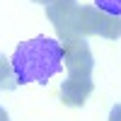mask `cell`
<instances>
[{
    "label": "cell",
    "instance_id": "cell-7",
    "mask_svg": "<svg viewBox=\"0 0 121 121\" xmlns=\"http://www.w3.org/2000/svg\"><path fill=\"white\" fill-rule=\"evenodd\" d=\"M95 7H99L107 15L121 17V0H95Z\"/></svg>",
    "mask_w": 121,
    "mask_h": 121
},
{
    "label": "cell",
    "instance_id": "cell-1",
    "mask_svg": "<svg viewBox=\"0 0 121 121\" xmlns=\"http://www.w3.org/2000/svg\"><path fill=\"white\" fill-rule=\"evenodd\" d=\"M12 70L17 78V85H27V82H41L46 85L53 75H58L63 70L65 60H63V46L58 39H48V36H34L29 41H22L12 58Z\"/></svg>",
    "mask_w": 121,
    "mask_h": 121
},
{
    "label": "cell",
    "instance_id": "cell-8",
    "mask_svg": "<svg viewBox=\"0 0 121 121\" xmlns=\"http://www.w3.org/2000/svg\"><path fill=\"white\" fill-rule=\"evenodd\" d=\"M109 121H121V104H114L109 112Z\"/></svg>",
    "mask_w": 121,
    "mask_h": 121
},
{
    "label": "cell",
    "instance_id": "cell-6",
    "mask_svg": "<svg viewBox=\"0 0 121 121\" xmlns=\"http://www.w3.org/2000/svg\"><path fill=\"white\" fill-rule=\"evenodd\" d=\"M0 87L3 90H15L17 87V78H15L12 63L5 56H0Z\"/></svg>",
    "mask_w": 121,
    "mask_h": 121
},
{
    "label": "cell",
    "instance_id": "cell-10",
    "mask_svg": "<svg viewBox=\"0 0 121 121\" xmlns=\"http://www.w3.org/2000/svg\"><path fill=\"white\" fill-rule=\"evenodd\" d=\"M34 3H41V5H48V3H51V0H34Z\"/></svg>",
    "mask_w": 121,
    "mask_h": 121
},
{
    "label": "cell",
    "instance_id": "cell-5",
    "mask_svg": "<svg viewBox=\"0 0 121 121\" xmlns=\"http://www.w3.org/2000/svg\"><path fill=\"white\" fill-rule=\"evenodd\" d=\"M92 78H68L60 85V99L68 107H82L92 95Z\"/></svg>",
    "mask_w": 121,
    "mask_h": 121
},
{
    "label": "cell",
    "instance_id": "cell-9",
    "mask_svg": "<svg viewBox=\"0 0 121 121\" xmlns=\"http://www.w3.org/2000/svg\"><path fill=\"white\" fill-rule=\"evenodd\" d=\"M0 121H10V116L5 114V109H3V107H0Z\"/></svg>",
    "mask_w": 121,
    "mask_h": 121
},
{
    "label": "cell",
    "instance_id": "cell-4",
    "mask_svg": "<svg viewBox=\"0 0 121 121\" xmlns=\"http://www.w3.org/2000/svg\"><path fill=\"white\" fill-rule=\"evenodd\" d=\"M63 60L68 68V78H92L95 58L85 39H73V41H63Z\"/></svg>",
    "mask_w": 121,
    "mask_h": 121
},
{
    "label": "cell",
    "instance_id": "cell-3",
    "mask_svg": "<svg viewBox=\"0 0 121 121\" xmlns=\"http://www.w3.org/2000/svg\"><path fill=\"white\" fill-rule=\"evenodd\" d=\"M78 12H80V5L75 0H51V3L46 5V15L51 19V24H53L60 41H73V39H78V34H75Z\"/></svg>",
    "mask_w": 121,
    "mask_h": 121
},
{
    "label": "cell",
    "instance_id": "cell-2",
    "mask_svg": "<svg viewBox=\"0 0 121 121\" xmlns=\"http://www.w3.org/2000/svg\"><path fill=\"white\" fill-rule=\"evenodd\" d=\"M75 34L80 39H85V36L119 39L121 36V17L107 15L95 5H80V12L75 19Z\"/></svg>",
    "mask_w": 121,
    "mask_h": 121
}]
</instances>
